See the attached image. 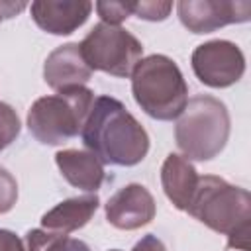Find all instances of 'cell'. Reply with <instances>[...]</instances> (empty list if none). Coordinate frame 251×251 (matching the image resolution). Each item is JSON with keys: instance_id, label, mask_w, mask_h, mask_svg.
Returning a JSON list of instances; mask_svg holds the SVG:
<instances>
[{"instance_id": "cell-1", "label": "cell", "mask_w": 251, "mask_h": 251, "mask_svg": "<svg viewBox=\"0 0 251 251\" xmlns=\"http://www.w3.org/2000/svg\"><path fill=\"white\" fill-rule=\"evenodd\" d=\"M82 145L102 165L133 167L149 153V135L114 96H98L80 131Z\"/></svg>"}, {"instance_id": "cell-2", "label": "cell", "mask_w": 251, "mask_h": 251, "mask_svg": "<svg viewBox=\"0 0 251 251\" xmlns=\"http://www.w3.org/2000/svg\"><path fill=\"white\" fill-rule=\"evenodd\" d=\"M186 212L212 231L227 235L229 249L249 251L251 194L245 188L222 176L204 175L198 178Z\"/></svg>"}, {"instance_id": "cell-3", "label": "cell", "mask_w": 251, "mask_h": 251, "mask_svg": "<svg viewBox=\"0 0 251 251\" xmlns=\"http://www.w3.org/2000/svg\"><path fill=\"white\" fill-rule=\"evenodd\" d=\"M135 104L153 120H176L188 102V84L178 65L161 53L141 59L131 73Z\"/></svg>"}, {"instance_id": "cell-4", "label": "cell", "mask_w": 251, "mask_h": 251, "mask_svg": "<svg viewBox=\"0 0 251 251\" xmlns=\"http://www.w3.org/2000/svg\"><path fill=\"white\" fill-rule=\"evenodd\" d=\"M231 131L226 104L210 94L192 96L175 126V141L188 161H212L218 157Z\"/></svg>"}, {"instance_id": "cell-5", "label": "cell", "mask_w": 251, "mask_h": 251, "mask_svg": "<svg viewBox=\"0 0 251 251\" xmlns=\"http://www.w3.org/2000/svg\"><path fill=\"white\" fill-rule=\"evenodd\" d=\"M94 104V92L75 86L37 98L27 112V127L43 145H63L76 137Z\"/></svg>"}, {"instance_id": "cell-6", "label": "cell", "mask_w": 251, "mask_h": 251, "mask_svg": "<svg viewBox=\"0 0 251 251\" xmlns=\"http://www.w3.org/2000/svg\"><path fill=\"white\" fill-rule=\"evenodd\" d=\"M78 45L92 71H102L118 78L129 76L143 55V45L133 33L122 25L104 22L96 24Z\"/></svg>"}, {"instance_id": "cell-7", "label": "cell", "mask_w": 251, "mask_h": 251, "mask_svg": "<svg viewBox=\"0 0 251 251\" xmlns=\"http://www.w3.org/2000/svg\"><path fill=\"white\" fill-rule=\"evenodd\" d=\"M190 65L202 84L210 88H227L241 80L245 73V55L233 41L212 39L200 43L192 51Z\"/></svg>"}, {"instance_id": "cell-8", "label": "cell", "mask_w": 251, "mask_h": 251, "mask_svg": "<svg viewBox=\"0 0 251 251\" xmlns=\"http://www.w3.org/2000/svg\"><path fill=\"white\" fill-rule=\"evenodd\" d=\"M180 24L192 33H212L229 24L251 18V2L233 0H180L176 4Z\"/></svg>"}, {"instance_id": "cell-9", "label": "cell", "mask_w": 251, "mask_h": 251, "mask_svg": "<svg viewBox=\"0 0 251 251\" xmlns=\"http://www.w3.org/2000/svg\"><path fill=\"white\" fill-rule=\"evenodd\" d=\"M104 210L110 226H114L116 229L131 231L147 226L155 218L157 204L153 194L143 184L131 182L114 192L108 198Z\"/></svg>"}, {"instance_id": "cell-10", "label": "cell", "mask_w": 251, "mask_h": 251, "mask_svg": "<svg viewBox=\"0 0 251 251\" xmlns=\"http://www.w3.org/2000/svg\"><path fill=\"white\" fill-rule=\"evenodd\" d=\"M94 4L88 0H35L29 6L31 18L51 35H71L88 20Z\"/></svg>"}, {"instance_id": "cell-11", "label": "cell", "mask_w": 251, "mask_h": 251, "mask_svg": "<svg viewBox=\"0 0 251 251\" xmlns=\"http://www.w3.org/2000/svg\"><path fill=\"white\" fill-rule=\"evenodd\" d=\"M92 76V69L82 57L78 43H65L53 49L43 65V78L47 86L61 92L75 86H84Z\"/></svg>"}, {"instance_id": "cell-12", "label": "cell", "mask_w": 251, "mask_h": 251, "mask_svg": "<svg viewBox=\"0 0 251 251\" xmlns=\"http://www.w3.org/2000/svg\"><path fill=\"white\" fill-rule=\"evenodd\" d=\"M55 163L65 180L84 192H96L104 182V165L84 149H63L55 153Z\"/></svg>"}, {"instance_id": "cell-13", "label": "cell", "mask_w": 251, "mask_h": 251, "mask_svg": "<svg viewBox=\"0 0 251 251\" xmlns=\"http://www.w3.org/2000/svg\"><path fill=\"white\" fill-rule=\"evenodd\" d=\"M198 173L194 169V165L178 155V153H169L167 159L163 161L161 167V184L165 190V196L173 202V206L176 210L186 212L190 198L196 190L198 184Z\"/></svg>"}, {"instance_id": "cell-14", "label": "cell", "mask_w": 251, "mask_h": 251, "mask_svg": "<svg viewBox=\"0 0 251 251\" xmlns=\"http://www.w3.org/2000/svg\"><path fill=\"white\" fill-rule=\"evenodd\" d=\"M98 206H100V198L96 194L67 198L41 216V226L47 231H57V233L69 235L71 231L84 227L96 214Z\"/></svg>"}, {"instance_id": "cell-15", "label": "cell", "mask_w": 251, "mask_h": 251, "mask_svg": "<svg viewBox=\"0 0 251 251\" xmlns=\"http://www.w3.org/2000/svg\"><path fill=\"white\" fill-rule=\"evenodd\" d=\"M25 251H90V247L82 239L69 237L67 233L29 229L25 233Z\"/></svg>"}, {"instance_id": "cell-16", "label": "cell", "mask_w": 251, "mask_h": 251, "mask_svg": "<svg viewBox=\"0 0 251 251\" xmlns=\"http://www.w3.org/2000/svg\"><path fill=\"white\" fill-rule=\"evenodd\" d=\"M20 129H22V124L16 110L10 104L0 102V153L12 141H16V137L20 135Z\"/></svg>"}, {"instance_id": "cell-17", "label": "cell", "mask_w": 251, "mask_h": 251, "mask_svg": "<svg viewBox=\"0 0 251 251\" xmlns=\"http://www.w3.org/2000/svg\"><path fill=\"white\" fill-rule=\"evenodd\" d=\"M100 20L104 24H110V25H120L124 20H127L131 16V10H133V2H116V0H110V2H96L94 4Z\"/></svg>"}, {"instance_id": "cell-18", "label": "cell", "mask_w": 251, "mask_h": 251, "mask_svg": "<svg viewBox=\"0 0 251 251\" xmlns=\"http://www.w3.org/2000/svg\"><path fill=\"white\" fill-rule=\"evenodd\" d=\"M171 10H173V2H133L131 14H135L139 20L163 22L169 18Z\"/></svg>"}, {"instance_id": "cell-19", "label": "cell", "mask_w": 251, "mask_h": 251, "mask_svg": "<svg viewBox=\"0 0 251 251\" xmlns=\"http://www.w3.org/2000/svg\"><path fill=\"white\" fill-rule=\"evenodd\" d=\"M18 202V180L14 175L0 167V214L10 212Z\"/></svg>"}, {"instance_id": "cell-20", "label": "cell", "mask_w": 251, "mask_h": 251, "mask_svg": "<svg viewBox=\"0 0 251 251\" xmlns=\"http://www.w3.org/2000/svg\"><path fill=\"white\" fill-rule=\"evenodd\" d=\"M110 251H122V249H110ZM131 251H167V247H165V243H163L157 235L147 233V235H143V237L133 245Z\"/></svg>"}, {"instance_id": "cell-21", "label": "cell", "mask_w": 251, "mask_h": 251, "mask_svg": "<svg viewBox=\"0 0 251 251\" xmlns=\"http://www.w3.org/2000/svg\"><path fill=\"white\" fill-rule=\"evenodd\" d=\"M0 251H25L24 241L10 229H0Z\"/></svg>"}, {"instance_id": "cell-22", "label": "cell", "mask_w": 251, "mask_h": 251, "mask_svg": "<svg viewBox=\"0 0 251 251\" xmlns=\"http://www.w3.org/2000/svg\"><path fill=\"white\" fill-rule=\"evenodd\" d=\"M25 8V4L24 2H0V16L2 18H12V16H16L18 12H22Z\"/></svg>"}, {"instance_id": "cell-23", "label": "cell", "mask_w": 251, "mask_h": 251, "mask_svg": "<svg viewBox=\"0 0 251 251\" xmlns=\"http://www.w3.org/2000/svg\"><path fill=\"white\" fill-rule=\"evenodd\" d=\"M0 20H2V16H0Z\"/></svg>"}]
</instances>
